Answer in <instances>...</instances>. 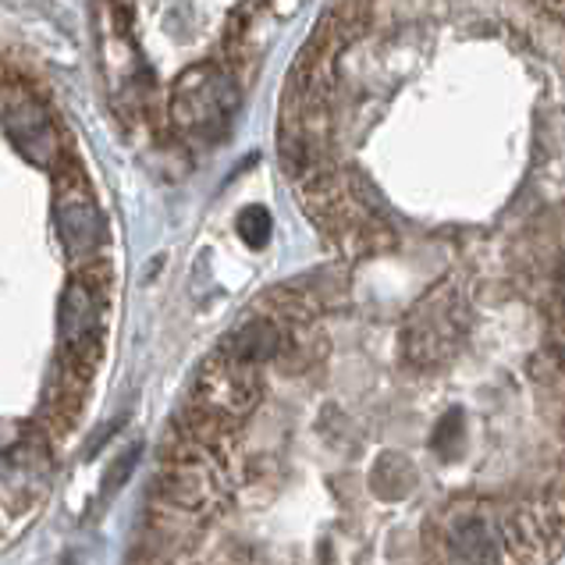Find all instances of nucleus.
<instances>
[{
  "label": "nucleus",
  "instance_id": "obj_1",
  "mask_svg": "<svg viewBox=\"0 0 565 565\" xmlns=\"http://www.w3.org/2000/svg\"><path fill=\"white\" fill-rule=\"evenodd\" d=\"M221 338L147 509L174 565H555L565 267L387 228Z\"/></svg>",
  "mask_w": 565,
  "mask_h": 565
},
{
  "label": "nucleus",
  "instance_id": "obj_2",
  "mask_svg": "<svg viewBox=\"0 0 565 565\" xmlns=\"http://www.w3.org/2000/svg\"><path fill=\"white\" fill-rule=\"evenodd\" d=\"M278 160L306 224L565 260V0H331Z\"/></svg>",
  "mask_w": 565,
  "mask_h": 565
},
{
  "label": "nucleus",
  "instance_id": "obj_3",
  "mask_svg": "<svg viewBox=\"0 0 565 565\" xmlns=\"http://www.w3.org/2000/svg\"><path fill=\"white\" fill-rule=\"evenodd\" d=\"M306 0H93L96 61L118 115L157 150L228 136Z\"/></svg>",
  "mask_w": 565,
  "mask_h": 565
},
{
  "label": "nucleus",
  "instance_id": "obj_4",
  "mask_svg": "<svg viewBox=\"0 0 565 565\" xmlns=\"http://www.w3.org/2000/svg\"><path fill=\"white\" fill-rule=\"evenodd\" d=\"M57 338L61 352L78 363V370H89L100 349V299L89 278H72L57 299Z\"/></svg>",
  "mask_w": 565,
  "mask_h": 565
}]
</instances>
